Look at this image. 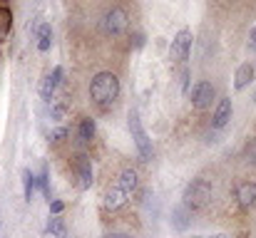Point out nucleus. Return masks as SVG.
Returning a JSON list of instances; mask_svg holds the SVG:
<instances>
[{
    "label": "nucleus",
    "mask_w": 256,
    "mask_h": 238,
    "mask_svg": "<svg viewBox=\"0 0 256 238\" xmlns=\"http://www.w3.org/2000/svg\"><path fill=\"white\" fill-rule=\"evenodd\" d=\"M124 204H127V196H124V191H122L117 184L104 191V209H107V211H117V209H122Z\"/></svg>",
    "instance_id": "nucleus-12"
},
{
    "label": "nucleus",
    "mask_w": 256,
    "mask_h": 238,
    "mask_svg": "<svg viewBox=\"0 0 256 238\" xmlns=\"http://www.w3.org/2000/svg\"><path fill=\"white\" fill-rule=\"evenodd\" d=\"M68 134H70V129H68V127H60V129L50 132V142H52V144H60V142H62Z\"/></svg>",
    "instance_id": "nucleus-22"
},
{
    "label": "nucleus",
    "mask_w": 256,
    "mask_h": 238,
    "mask_svg": "<svg viewBox=\"0 0 256 238\" xmlns=\"http://www.w3.org/2000/svg\"><path fill=\"white\" fill-rule=\"evenodd\" d=\"M92 139H94V119L92 117H82L80 124H78V142L82 147H87Z\"/></svg>",
    "instance_id": "nucleus-14"
},
{
    "label": "nucleus",
    "mask_w": 256,
    "mask_h": 238,
    "mask_svg": "<svg viewBox=\"0 0 256 238\" xmlns=\"http://www.w3.org/2000/svg\"><path fill=\"white\" fill-rule=\"evenodd\" d=\"M130 134L134 139V147H137L140 157L144 159V161H150L152 159V139L147 137V132H144L142 122H140V114L134 109L130 112Z\"/></svg>",
    "instance_id": "nucleus-3"
},
{
    "label": "nucleus",
    "mask_w": 256,
    "mask_h": 238,
    "mask_svg": "<svg viewBox=\"0 0 256 238\" xmlns=\"http://www.w3.org/2000/svg\"><path fill=\"white\" fill-rule=\"evenodd\" d=\"M72 169H75V176H78V186L87 191L94 181V171H92V161L87 154H78L72 159Z\"/></svg>",
    "instance_id": "nucleus-6"
},
{
    "label": "nucleus",
    "mask_w": 256,
    "mask_h": 238,
    "mask_svg": "<svg viewBox=\"0 0 256 238\" xmlns=\"http://www.w3.org/2000/svg\"><path fill=\"white\" fill-rule=\"evenodd\" d=\"M38 189L50 199V171H48V166H42V171H40V176H38ZM52 201V199H50Z\"/></svg>",
    "instance_id": "nucleus-21"
},
{
    "label": "nucleus",
    "mask_w": 256,
    "mask_h": 238,
    "mask_svg": "<svg viewBox=\"0 0 256 238\" xmlns=\"http://www.w3.org/2000/svg\"><path fill=\"white\" fill-rule=\"evenodd\" d=\"M65 211V204L62 201H50V216H60Z\"/></svg>",
    "instance_id": "nucleus-24"
},
{
    "label": "nucleus",
    "mask_w": 256,
    "mask_h": 238,
    "mask_svg": "<svg viewBox=\"0 0 256 238\" xmlns=\"http://www.w3.org/2000/svg\"><path fill=\"white\" fill-rule=\"evenodd\" d=\"M62 75H65V72H62V67H55L48 77L42 79V84H40V97H42V102H45V104L58 94V87L62 84Z\"/></svg>",
    "instance_id": "nucleus-8"
},
{
    "label": "nucleus",
    "mask_w": 256,
    "mask_h": 238,
    "mask_svg": "<svg viewBox=\"0 0 256 238\" xmlns=\"http://www.w3.org/2000/svg\"><path fill=\"white\" fill-rule=\"evenodd\" d=\"M10 27H12V12H10L5 5H0V42L8 37Z\"/></svg>",
    "instance_id": "nucleus-20"
},
{
    "label": "nucleus",
    "mask_w": 256,
    "mask_h": 238,
    "mask_svg": "<svg viewBox=\"0 0 256 238\" xmlns=\"http://www.w3.org/2000/svg\"><path fill=\"white\" fill-rule=\"evenodd\" d=\"M212 238H222V236H212Z\"/></svg>",
    "instance_id": "nucleus-28"
},
{
    "label": "nucleus",
    "mask_w": 256,
    "mask_h": 238,
    "mask_svg": "<svg viewBox=\"0 0 256 238\" xmlns=\"http://www.w3.org/2000/svg\"><path fill=\"white\" fill-rule=\"evenodd\" d=\"M48 234H50L52 238H65L68 236L65 219H62V216H50V221H48Z\"/></svg>",
    "instance_id": "nucleus-18"
},
{
    "label": "nucleus",
    "mask_w": 256,
    "mask_h": 238,
    "mask_svg": "<svg viewBox=\"0 0 256 238\" xmlns=\"http://www.w3.org/2000/svg\"><path fill=\"white\" fill-rule=\"evenodd\" d=\"M209 201H212V186H209V181L194 179V181L186 184V189L182 194V206L186 211H202V209L209 206Z\"/></svg>",
    "instance_id": "nucleus-2"
},
{
    "label": "nucleus",
    "mask_w": 256,
    "mask_h": 238,
    "mask_svg": "<svg viewBox=\"0 0 256 238\" xmlns=\"http://www.w3.org/2000/svg\"><path fill=\"white\" fill-rule=\"evenodd\" d=\"M120 97V77L114 72H97L90 82V99L100 107L107 109L117 102Z\"/></svg>",
    "instance_id": "nucleus-1"
},
{
    "label": "nucleus",
    "mask_w": 256,
    "mask_h": 238,
    "mask_svg": "<svg viewBox=\"0 0 256 238\" xmlns=\"http://www.w3.org/2000/svg\"><path fill=\"white\" fill-rule=\"evenodd\" d=\"M5 2H8V0H0V5H5Z\"/></svg>",
    "instance_id": "nucleus-27"
},
{
    "label": "nucleus",
    "mask_w": 256,
    "mask_h": 238,
    "mask_svg": "<svg viewBox=\"0 0 256 238\" xmlns=\"http://www.w3.org/2000/svg\"><path fill=\"white\" fill-rule=\"evenodd\" d=\"M252 79H254V65L252 62L239 65L236 67V75H234V89H244Z\"/></svg>",
    "instance_id": "nucleus-15"
},
{
    "label": "nucleus",
    "mask_w": 256,
    "mask_h": 238,
    "mask_svg": "<svg viewBox=\"0 0 256 238\" xmlns=\"http://www.w3.org/2000/svg\"><path fill=\"white\" fill-rule=\"evenodd\" d=\"M117 186H120V189L124 191V196L130 199V196L137 191V186H140V176H137V171H134V169H124V171L120 174Z\"/></svg>",
    "instance_id": "nucleus-13"
},
{
    "label": "nucleus",
    "mask_w": 256,
    "mask_h": 238,
    "mask_svg": "<svg viewBox=\"0 0 256 238\" xmlns=\"http://www.w3.org/2000/svg\"><path fill=\"white\" fill-rule=\"evenodd\" d=\"M48 107H50V119L52 122H62L68 117V112H70V99H68V94H55L48 102Z\"/></svg>",
    "instance_id": "nucleus-9"
},
{
    "label": "nucleus",
    "mask_w": 256,
    "mask_h": 238,
    "mask_svg": "<svg viewBox=\"0 0 256 238\" xmlns=\"http://www.w3.org/2000/svg\"><path fill=\"white\" fill-rule=\"evenodd\" d=\"M35 191H38V176L30 169H25L22 171V194H25V201L28 204L35 199Z\"/></svg>",
    "instance_id": "nucleus-17"
},
{
    "label": "nucleus",
    "mask_w": 256,
    "mask_h": 238,
    "mask_svg": "<svg viewBox=\"0 0 256 238\" xmlns=\"http://www.w3.org/2000/svg\"><path fill=\"white\" fill-rule=\"evenodd\" d=\"M232 99H219L216 109H214V117H212V127L214 129H222L229 119H232Z\"/></svg>",
    "instance_id": "nucleus-11"
},
{
    "label": "nucleus",
    "mask_w": 256,
    "mask_h": 238,
    "mask_svg": "<svg viewBox=\"0 0 256 238\" xmlns=\"http://www.w3.org/2000/svg\"><path fill=\"white\" fill-rule=\"evenodd\" d=\"M236 201L242 209H254L256 206V184L252 181H244L236 186Z\"/></svg>",
    "instance_id": "nucleus-10"
},
{
    "label": "nucleus",
    "mask_w": 256,
    "mask_h": 238,
    "mask_svg": "<svg viewBox=\"0 0 256 238\" xmlns=\"http://www.w3.org/2000/svg\"><path fill=\"white\" fill-rule=\"evenodd\" d=\"M189 216H192V211H186L184 206H176L174 214H172V226H174L176 231H184V229L189 226Z\"/></svg>",
    "instance_id": "nucleus-19"
},
{
    "label": "nucleus",
    "mask_w": 256,
    "mask_h": 238,
    "mask_svg": "<svg viewBox=\"0 0 256 238\" xmlns=\"http://www.w3.org/2000/svg\"><path fill=\"white\" fill-rule=\"evenodd\" d=\"M35 40H38V50H40V52H48L50 45H52V27H50L48 22L38 25V30H35Z\"/></svg>",
    "instance_id": "nucleus-16"
},
{
    "label": "nucleus",
    "mask_w": 256,
    "mask_h": 238,
    "mask_svg": "<svg viewBox=\"0 0 256 238\" xmlns=\"http://www.w3.org/2000/svg\"><path fill=\"white\" fill-rule=\"evenodd\" d=\"M244 157H246V161H249V164H256V139H252V142L246 144Z\"/></svg>",
    "instance_id": "nucleus-23"
},
{
    "label": "nucleus",
    "mask_w": 256,
    "mask_h": 238,
    "mask_svg": "<svg viewBox=\"0 0 256 238\" xmlns=\"http://www.w3.org/2000/svg\"><path fill=\"white\" fill-rule=\"evenodd\" d=\"M254 99H256V92H254Z\"/></svg>",
    "instance_id": "nucleus-29"
},
{
    "label": "nucleus",
    "mask_w": 256,
    "mask_h": 238,
    "mask_svg": "<svg viewBox=\"0 0 256 238\" xmlns=\"http://www.w3.org/2000/svg\"><path fill=\"white\" fill-rule=\"evenodd\" d=\"M110 238H127V236H110Z\"/></svg>",
    "instance_id": "nucleus-26"
},
{
    "label": "nucleus",
    "mask_w": 256,
    "mask_h": 238,
    "mask_svg": "<svg viewBox=\"0 0 256 238\" xmlns=\"http://www.w3.org/2000/svg\"><path fill=\"white\" fill-rule=\"evenodd\" d=\"M214 97H216V92H214V84H212V82H196V84L192 87V107H194V109H206V107H212Z\"/></svg>",
    "instance_id": "nucleus-7"
},
{
    "label": "nucleus",
    "mask_w": 256,
    "mask_h": 238,
    "mask_svg": "<svg viewBox=\"0 0 256 238\" xmlns=\"http://www.w3.org/2000/svg\"><path fill=\"white\" fill-rule=\"evenodd\" d=\"M192 30H179L176 35H174V40H172L170 45V60L172 62H184L186 57H189V52H192Z\"/></svg>",
    "instance_id": "nucleus-5"
},
{
    "label": "nucleus",
    "mask_w": 256,
    "mask_h": 238,
    "mask_svg": "<svg viewBox=\"0 0 256 238\" xmlns=\"http://www.w3.org/2000/svg\"><path fill=\"white\" fill-rule=\"evenodd\" d=\"M249 40H252V47L256 50V27H252V35H249Z\"/></svg>",
    "instance_id": "nucleus-25"
},
{
    "label": "nucleus",
    "mask_w": 256,
    "mask_h": 238,
    "mask_svg": "<svg viewBox=\"0 0 256 238\" xmlns=\"http://www.w3.org/2000/svg\"><path fill=\"white\" fill-rule=\"evenodd\" d=\"M127 27H130V15H127V10H124L122 5H114L112 10H107V15H104V20H102L104 35L117 37V35H122Z\"/></svg>",
    "instance_id": "nucleus-4"
}]
</instances>
